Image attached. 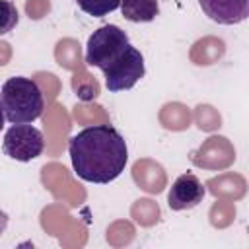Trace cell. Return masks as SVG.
<instances>
[{"instance_id":"obj_11","label":"cell","mask_w":249,"mask_h":249,"mask_svg":"<svg viewBox=\"0 0 249 249\" xmlns=\"http://www.w3.org/2000/svg\"><path fill=\"white\" fill-rule=\"evenodd\" d=\"M4 123H6V113H4V107H2V101H0V130L4 128Z\"/></svg>"},{"instance_id":"obj_6","label":"cell","mask_w":249,"mask_h":249,"mask_svg":"<svg viewBox=\"0 0 249 249\" xmlns=\"http://www.w3.org/2000/svg\"><path fill=\"white\" fill-rule=\"evenodd\" d=\"M208 19L220 25H237L249 16V0H198Z\"/></svg>"},{"instance_id":"obj_8","label":"cell","mask_w":249,"mask_h":249,"mask_svg":"<svg viewBox=\"0 0 249 249\" xmlns=\"http://www.w3.org/2000/svg\"><path fill=\"white\" fill-rule=\"evenodd\" d=\"M82 12L93 18H103L121 6V0H74Z\"/></svg>"},{"instance_id":"obj_7","label":"cell","mask_w":249,"mask_h":249,"mask_svg":"<svg viewBox=\"0 0 249 249\" xmlns=\"http://www.w3.org/2000/svg\"><path fill=\"white\" fill-rule=\"evenodd\" d=\"M123 18L132 23H148L160 14L158 0H121Z\"/></svg>"},{"instance_id":"obj_1","label":"cell","mask_w":249,"mask_h":249,"mask_svg":"<svg viewBox=\"0 0 249 249\" xmlns=\"http://www.w3.org/2000/svg\"><path fill=\"white\" fill-rule=\"evenodd\" d=\"M68 154L74 173L95 185L115 181L128 161V148L123 134L111 124H93L82 128L68 142Z\"/></svg>"},{"instance_id":"obj_3","label":"cell","mask_w":249,"mask_h":249,"mask_svg":"<svg viewBox=\"0 0 249 249\" xmlns=\"http://www.w3.org/2000/svg\"><path fill=\"white\" fill-rule=\"evenodd\" d=\"M0 101L6 113V121L12 124L33 123L43 115L45 99L39 84L25 76H12L4 82Z\"/></svg>"},{"instance_id":"obj_5","label":"cell","mask_w":249,"mask_h":249,"mask_svg":"<svg viewBox=\"0 0 249 249\" xmlns=\"http://www.w3.org/2000/svg\"><path fill=\"white\" fill-rule=\"evenodd\" d=\"M204 195H206V189L202 181L195 173H183L173 181L167 193V206L175 212L191 210L202 202Z\"/></svg>"},{"instance_id":"obj_10","label":"cell","mask_w":249,"mask_h":249,"mask_svg":"<svg viewBox=\"0 0 249 249\" xmlns=\"http://www.w3.org/2000/svg\"><path fill=\"white\" fill-rule=\"evenodd\" d=\"M8 220H10V218H8V214L0 208V237H2V233L6 231V228H8Z\"/></svg>"},{"instance_id":"obj_4","label":"cell","mask_w":249,"mask_h":249,"mask_svg":"<svg viewBox=\"0 0 249 249\" xmlns=\"http://www.w3.org/2000/svg\"><path fill=\"white\" fill-rule=\"evenodd\" d=\"M43 150H45L43 132L29 123L12 124L4 134L2 152L16 161H31L39 158Z\"/></svg>"},{"instance_id":"obj_9","label":"cell","mask_w":249,"mask_h":249,"mask_svg":"<svg viewBox=\"0 0 249 249\" xmlns=\"http://www.w3.org/2000/svg\"><path fill=\"white\" fill-rule=\"evenodd\" d=\"M19 21V12L14 2L0 0V35L10 33Z\"/></svg>"},{"instance_id":"obj_2","label":"cell","mask_w":249,"mask_h":249,"mask_svg":"<svg viewBox=\"0 0 249 249\" xmlns=\"http://www.w3.org/2000/svg\"><path fill=\"white\" fill-rule=\"evenodd\" d=\"M86 62L103 72L105 88L113 93L132 89L146 74L142 53L130 45L126 31L115 23L101 25L89 35Z\"/></svg>"}]
</instances>
